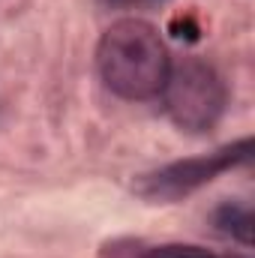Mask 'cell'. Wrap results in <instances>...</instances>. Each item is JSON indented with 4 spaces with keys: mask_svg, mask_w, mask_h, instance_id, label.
Listing matches in <instances>:
<instances>
[{
    "mask_svg": "<svg viewBox=\"0 0 255 258\" xmlns=\"http://www.w3.org/2000/svg\"><path fill=\"white\" fill-rule=\"evenodd\" d=\"M96 69L111 93L129 102H144L162 93L171 54L150 21L120 18L96 45Z\"/></svg>",
    "mask_w": 255,
    "mask_h": 258,
    "instance_id": "6da1fadb",
    "label": "cell"
},
{
    "mask_svg": "<svg viewBox=\"0 0 255 258\" xmlns=\"http://www.w3.org/2000/svg\"><path fill=\"white\" fill-rule=\"evenodd\" d=\"M162 102L171 123L186 132H207L213 129L228 105V87L216 66L201 57H180L171 60L168 78L162 84Z\"/></svg>",
    "mask_w": 255,
    "mask_h": 258,
    "instance_id": "7a4b0ae2",
    "label": "cell"
},
{
    "mask_svg": "<svg viewBox=\"0 0 255 258\" xmlns=\"http://www.w3.org/2000/svg\"><path fill=\"white\" fill-rule=\"evenodd\" d=\"M255 153L252 138H240V141H231L213 153H204V156H192V159H180V162H168L150 174H141L135 180V192L147 201H180L192 195L195 189L207 186L210 180H216L219 174L231 171V168H240V165H249Z\"/></svg>",
    "mask_w": 255,
    "mask_h": 258,
    "instance_id": "3957f363",
    "label": "cell"
},
{
    "mask_svg": "<svg viewBox=\"0 0 255 258\" xmlns=\"http://www.w3.org/2000/svg\"><path fill=\"white\" fill-rule=\"evenodd\" d=\"M213 228L243 246H252V207L243 201H225L213 210Z\"/></svg>",
    "mask_w": 255,
    "mask_h": 258,
    "instance_id": "277c9868",
    "label": "cell"
},
{
    "mask_svg": "<svg viewBox=\"0 0 255 258\" xmlns=\"http://www.w3.org/2000/svg\"><path fill=\"white\" fill-rule=\"evenodd\" d=\"M144 258H216V255L207 252L204 246H195V243H162V246L147 249Z\"/></svg>",
    "mask_w": 255,
    "mask_h": 258,
    "instance_id": "5b68a950",
    "label": "cell"
},
{
    "mask_svg": "<svg viewBox=\"0 0 255 258\" xmlns=\"http://www.w3.org/2000/svg\"><path fill=\"white\" fill-rule=\"evenodd\" d=\"M105 3L117 9V6H141V3H159V0H105Z\"/></svg>",
    "mask_w": 255,
    "mask_h": 258,
    "instance_id": "8992f818",
    "label": "cell"
},
{
    "mask_svg": "<svg viewBox=\"0 0 255 258\" xmlns=\"http://www.w3.org/2000/svg\"><path fill=\"white\" fill-rule=\"evenodd\" d=\"M231 258H243V255H231Z\"/></svg>",
    "mask_w": 255,
    "mask_h": 258,
    "instance_id": "52a82bcc",
    "label": "cell"
}]
</instances>
